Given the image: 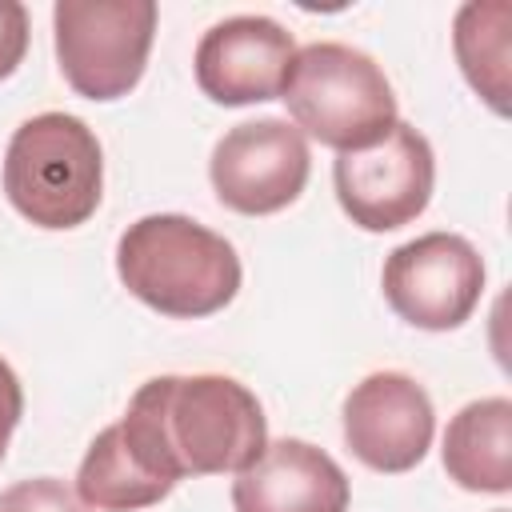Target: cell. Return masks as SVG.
<instances>
[{"mask_svg":"<svg viewBox=\"0 0 512 512\" xmlns=\"http://www.w3.org/2000/svg\"><path fill=\"white\" fill-rule=\"evenodd\" d=\"M128 448L172 488L188 476H236L268 444L252 388L232 376H152L116 420Z\"/></svg>","mask_w":512,"mask_h":512,"instance_id":"1","label":"cell"},{"mask_svg":"<svg viewBox=\"0 0 512 512\" xmlns=\"http://www.w3.org/2000/svg\"><path fill=\"white\" fill-rule=\"evenodd\" d=\"M120 284L168 320H204L224 312L244 280L232 240L180 212H152L116 240Z\"/></svg>","mask_w":512,"mask_h":512,"instance_id":"2","label":"cell"},{"mask_svg":"<svg viewBox=\"0 0 512 512\" xmlns=\"http://www.w3.org/2000/svg\"><path fill=\"white\" fill-rule=\"evenodd\" d=\"M280 100L300 136L336 148V156L384 140L400 120L384 68L368 52L336 40L296 48Z\"/></svg>","mask_w":512,"mask_h":512,"instance_id":"3","label":"cell"},{"mask_svg":"<svg viewBox=\"0 0 512 512\" xmlns=\"http://www.w3.org/2000/svg\"><path fill=\"white\" fill-rule=\"evenodd\" d=\"M4 196L36 228H80L104 196V152L72 112L28 116L4 152Z\"/></svg>","mask_w":512,"mask_h":512,"instance_id":"4","label":"cell"},{"mask_svg":"<svg viewBox=\"0 0 512 512\" xmlns=\"http://www.w3.org/2000/svg\"><path fill=\"white\" fill-rule=\"evenodd\" d=\"M156 40L152 0H56L52 44L68 88L84 100L108 104L128 96Z\"/></svg>","mask_w":512,"mask_h":512,"instance_id":"5","label":"cell"},{"mask_svg":"<svg viewBox=\"0 0 512 512\" xmlns=\"http://www.w3.org/2000/svg\"><path fill=\"white\" fill-rule=\"evenodd\" d=\"M332 184L344 216L364 232H396L412 224L436 188V152L428 136L404 120L360 152H340Z\"/></svg>","mask_w":512,"mask_h":512,"instance_id":"6","label":"cell"},{"mask_svg":"<svg viewBox=\"0 0 512 512\" xmlns=\"http://www.w3.org/2000/svg\"><path fill=\"white\" fill-rule=\"evenodd\" d=\"M380 288L388 308L420 332H452L484 296V260L456 232H424L388 252Z\"/></svg>","mask_w":512,"mask_h":512,"instance_id":"7","label":"cell"},{"mask_svg":"<svg viewBox=\"0 0 512 512\" xmlns=\"http://www.w3.org/2000/svg\"><path fill=\"white\" fill-rule=\"evenodd\" d=\"M312 172L308 140L296 124L260 116L228 128L208 160L212 192L240 216H272L300 200Z\"/></svg>","mask_w":512,"mask_h":512,"instance_id":"8","label":"cell"},{"mask_svg":"<svg viewBox=\"0 0 512 512\" xmlns=\"http://www.w3.org/2000/svg\"><path fill=\"white\" fill-rule=\"evenodd\" d=\"M340 424L348 452L364 468L384 476L412 472L428 456L436 436V412L424 384L392 368L352 384L340 408Z\"/></svg>","mask_w":512,"mask_h":512,"instance_id":"9","label":"cell"},{"mask_svg":"<svg viewBox=\"0 0 512 512\" xmlns=\"http://www.w3.org/2000/svg\"><path fill=\"white\" fill-rule=\"evenodd\" d=\"M292 56L296 40L272 16H228L200 36L192 72L212 104L244 108L280 100Z\"/></svg>","mask_w":512,"mask_h":512,"instance_id":"10","label":"cell"},{"mask_svg":"<svg viewBox=\"0 0 512 512\" xmlns=\"http://www.w3.org/2000/svg\"><path fill=\"white\" fill-rule=\"evenodd\" d=\"M352 484L316 444L284 436L236 472L232 512H348Z\"/></svg>","mask_w":512,"mask_h":512,"instance_id":"11","label":"cell"},{"mask_svg":"<svg viewBox=\"0 0 512 512\" xmlns=\"http://www.w3.org/2000/svg\"><path fill=\"white\" fill-rule=\"evenodd\" d=\"M444 472L464 492L504 496L512 488V400L480 396L444 428Z\"/></svg>","mask_w":512,"mask_h":512,"instance_id":"12","label":"cell"},{"mask_svg":"<svg viewBox=\"0 0 512 512\" xmlns=\"http://www.w3.org/2000/svg\"><path fill=\"white\" fill-rule=\"evenodd\" d=\"M172 492L168 480H160L144 460L128 448L120 424H108L84 452L76 468V496L92 512H136L152 508Z\"/></svg>","mask_w":512,"mask_h":512,"instance_id":"13","label":"cell"},{"mask_svg":"<svg viewBox=\"0 0 512 512\" xmlns=\"http://www.w3.org/2000/svg\"><path fill=\"white\" fill-rule=\"evenodd\" d=\"M508 0H472L452 20V48L472 92L496 112L508 116Z\"/></svg>","mask_w":512,"mask_h":512,"instance_id":"14","label":"cell"},{"mask_svg":"<svg viewBox=\"0 0 512 512\" xmlns=\"http://www.w3.org/2000/svg\"><path fill=\"white\" fill-rule=\"evenodd\" d=\"M0 512H92V508L64 480L32 476L0 492Z\"/></svg>","mask_w":512,"mask_h":512,"instance_id":"15","label":"cell"},{"mask_svg":"<svg viewBox=\"0 0 512 512\" xmlns=\"http://www.w3.org/2000/svg\"><path fill=\"white\" fill-rule=\"evenodd\" d=\"M28 52V8L20 0H0V80H8Z\"/></svg>","mask_w":512,"mask_h":512,"instance_id":"16","label":"cell"},{"mask_svg":"<svg viewBox=\"0 0 512 512\" xmlns=\"http://www.w3.org/2000/svg\"><path fill=\"white\" fill-rule=\"evenodd\" d=\"M24 416V388H20V376L12 372V364L0 356V464H4V452H8V440L16 432Z\"/></svg>","mask_w":512,"mask_h":512,"instance_id":"17","label":"cell"}]
</instances>
